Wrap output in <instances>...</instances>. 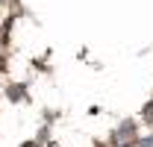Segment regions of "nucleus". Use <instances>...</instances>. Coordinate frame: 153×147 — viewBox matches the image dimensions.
Segmentation results:
<instances>
[]
</instances>
